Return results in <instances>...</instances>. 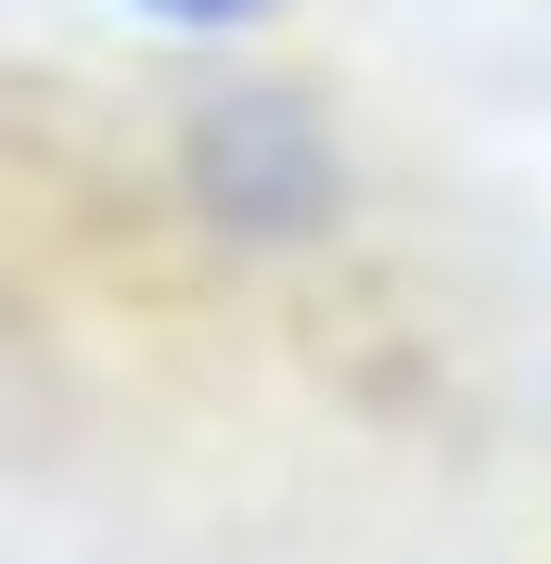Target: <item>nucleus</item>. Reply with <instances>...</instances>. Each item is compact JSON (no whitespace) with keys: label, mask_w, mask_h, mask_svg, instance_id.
I'll use <instances>...</instances> for the list:
<instances>
[{"label":"nucleus","mask_w":551,"mask_h":564,"mask_svg":"<svg viewBox=\"0 0 551 564\" xmlns=\"http://www.w3.org/2000/svg\"><path fill=\"white\" fill-rule=\"evenodd\" d=\"M180 180L231 245H309L346 206V154L295 90H218L193 116V141H180Z\"/></svg>","instance_id":"1"},{"label":"nucleus","mask_w":551,"mask_h":564,"mask_svg":"<svg viewBox=\"0 0 551 564\" xmlns=\"http://www.w3.org/2000/svg\"><path fill=\"white\" fill-rule=\"evenodd\" d=\"M141 26H168V39H244V26H270L282 0H129Z\"/></svg>","instance_id":"2"}]
</instances>
